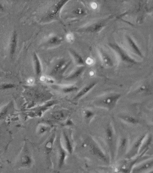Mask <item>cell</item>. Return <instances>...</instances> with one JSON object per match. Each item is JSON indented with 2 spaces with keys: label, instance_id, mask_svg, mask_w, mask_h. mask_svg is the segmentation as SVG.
I'll use <instances>...</instances> for the list:
<instances>
[{
  "label": "cell",
  "instance_id": "f1b7e54d",
  "mask_svg": "<svg viewBox=\"0 0 153 173\" xmlns=\"http://www.w3.org/2000/svg\"><path fill=\"white\" fill-rule=\"evenodd\" d=\"M94 114L92 111H90V110H86L85 112V117L86 119H89L90 118L92 117L93 116Z\"/></svg>",
  "mask_w": 153,
  "mask_h": 173
},
{
  "label": "cell",
  "instance_id": "52a82bcc",
  "mask_svg": "<svg viewBox=\"0 0 153 173\" xmlns=\"http://www.w3.org/2000/svg\"><path fill=\"white\" fill-rule=\"evenodd\" d=\"M96 84H97V83L96 82H92V83H90L89 85H87L84 87L81 91L78 93V94L75 96V99H79L81 97H82L84 95H85L89 92L90 91V90L94 87V86L96 85Z\"/></svg>",
  "mask_w": 153,
  "mask_h": 173
},
{
  "label": "cell",
  "instance_id": "3957f363",
  "mask_svg": "<svg viewBox=\"0 0 153 173\" xmlns=\"http://www.w3.org/2000/svg\"><path fill=\"white\" fill-rule=\"evenodd\" d=\"M17 34L16 31H14L12 34L9 42V52L10 57L14 56L17 46Z\"/></svg>",
  "mask_w": 153,
  "mask_h": 173
},
{
  "label": "cell",
  "instance_id": "8992f818",
  "mask_svg": "<svg viewBox=\"0 0 153 173\" xmlns=\"http://www.w3.org/2000/svg\"><path fill=\"white\" fill-rule=\"evenodd\" d=\"M58 153H59V159H58V167L62 168L65 162L66 157V152L62 146L60 142L58 144Z\"/></svg>",
  "mask_w": 153,
  "mask_h": 173
},
{
  "label": "cell",
  "instance_id": "e0dca14e",
  "mask_svg": "<svg viewBox=\"0 0 153 173\" xmlns=\"http://www.w3.org/2000/svg\"><path fill=\"white\" fill-rule=\"evenodd\" d=\"M121 118L126 122L132 124H137L138 123L139 121L135 117L131 115H123L121 116Z\"/></svg>",
  "mask_w": 153,
  "mask_h": 173
},
{
  "label": "cell",
  "instance_id": "4316f807",
  "mask_svg": "<svg viewBox=\"0 0 153 173\" xmlns=\"http://www.w3.org/2000/svg\"><path fill=\"white\" fill-rule=\"evenodd\" d=\"M54 118H55L57 120H62L65 117V115H64V113L63 112H57L56 113H55Z\"/></svg>",
  "mask_w": 153,
  "mask_h": 173
},
{
  "label": "cell",
  "instance_id": "ba28073f",
  "mask_svg": "<svg viewBox=\"0 0 153 173\" xmlns=\"http://www.w3.org/2000/svg\"><path fill=\"white\" fill-rule=\"evenodd\" d=\"M106 133V138L107 139V142H108V145L109 146L110 151L111 152H113V132L111 127L109 126H107Z\"/></svg>",
  "mask_w": 153,
  "mask_h": 173
},
{
  "label": "cell",
  "instance_id": "d6986e66",
  "mask_svg": "<svg viewBox=\"0 0 153 173\" xmlns=\"http://www.w3.org/2000/svg\"><path fill=\"white\" fill-rule=\"evenodd\" d=\"M103 24L102 23H96L89 27L87 29V30L89 32H90L91 33H95V32L99 31L103 28Z\"/></svg>",
  "mask_w": 153,
  "mask_h": 173
},
{
  "label": "cell",
  "instance_id": "30bf717a",
  "mask_svg": "<svg viewBox=\"0 0 153 173\" xmlns=\"http://www.w3.org/2000/svg\"><path fill=\"white\" fill-rule=\"evenodd\" d=\"M100 53L104 64L107 67H112L113 65V61L110 56L102 49L100 50Z\"/></svg>",
  "mask_w": 153,
  "mask_h": 173
},
{
  "label": "cell",
  "instance_id": "ac0fdd59",
  "mask_svg": "<svg viewBox=\"0 0 153 173\" xmlns=\"http://www.w3.org/2000/svg\"><path fill=\"white\" fill-rule=\"evenodd\" d=\"M70 52L71 53L73 57L74 58L75 62L77 63V65H81L84 64L83 59L74 50L71 49H70Z\"/></svg>",
  "mask_w": 153,
  "mask_h": 173
},
{
  "label": "cell",
  "instance_id": "6da1fadb",
  "mask_svg": "<svg viewBox=\"0 0 153 173\" xmlns=\"http://www.w3.org/2000/svg\"><path fill=\"white\" fill-rule=\"evenodd\" d=\"M120 96V94H110L101 99L100 104L103 106L109 109H112L116 105Z\"/></svg>",
  "mask_w": 153,
  "mask_h": 173
},
{
  "label": "cell",
  "instance_id": "2e32d148",
  "mask_svg": "<svg viewBox=\"0 0 153 173\" xmlns=\"http://www.w3.org/2000/svg\"><path fill=\"white\" fill-rule=\"evenodd\" d=\"M63 137H64V142H65V146L68 152L70 154H71L72 153L73 148L71 142L69 138L68 137V135L65 132L63 133Z\"/></svg>",
  "mask_w": 153,
  "mask_h": 173
},
{
  "label": "cell",
  "instance_id": "7c38bea8",
  "mask_svg": "<svg viewBox=\"0 0 153 173\" xmlns=\"http://www.w3.org/2000/svg\"><path fill=\"white\" fill-rule=\"evenodd\" d=\"M152 165L153 161L152 160L151 162L149 161L147 163H144L139 166H137L134 170H133L132 173H139L147 169H149L150 167H152Z\"/></svg>",
  "mask_w": 153,
  "mask_h": 173
},
{
  "label": "cell",
  "instance_id": "277c9868",
  "mask_svg": "<svg viewBox=\"0 0 153 173\" xmlns=\"http://www.w3.org/2000/svg\"><path fill=\"white\" fill-rule=\"evenodd\" d=\"M33 57L36 75L37 77H40L42 74V67L40 60L36 53H34Z\"/></svg>",
  "mask_w": 153,
  "mask_h": 173
},
{
  "label": "cell",
  "instance_id": "8fae6325",
  "mask_svg": "<svg viewBox=\"0 0 153 173\" xmlns=\"http://www.w3.org/2000/svg\"><path fill=\"white\" fill-rule=\"evenodd\" d=\"M67 1H58L56 4L54 5V6L53 9V11L52 13H51L50 15V17H53L54 16L57 15L59 13L60 10H61V8L63 5H65V3L67 2Z\"/></svg>",
  "mask_w": 153,
  "mask_h": 173
},
{
  "label": "cell",
  "instance_id": "ffe728a7",
  "mask_svg": "<svg viewBox=\"0 0 153 173\" xmlns=\"http://www.w3.org/2000/svg\"><path fill=\"white\" fill-rule=\"evenodd\" d=\"M11 104H9L0 109V120L4 118L5 116H6V115L8 114L9 108L11 107Z\"/></svg>",
  "mask_w": 153,
  "mask_h": 173
},
{
  "label": "cell",
  "instance_id": "5bb4252c",
  "mask_svg": "<svg viewBox=\"0 0 153 173\" xmlns=\"http://www.w3.org/2000/svg\"><path fill=\"white\" fill-rule=\"evenodd\" d=\"M33 163V160L29 155L26 154L23 155L21 160V165L23 167H29Z\"/></svg>",
  "mask_w": 153,
  "mask_h": 173
},
{
  "label": "cell",
  "instance_id": "4fadbf2b",
  "mask_svg": "<svg viewBox=\"0 0 153 173\" xmlns=\"http://www.w3.org/2000/svg\"><path fill=\"white\" fill-rule=\"evenodd\" d=\"M92 149V151H93L94 154L99 158L100 159L104 161H107L106 157L98 146L93 145Z\"/></svg>",
  "mask_w": 153,
  "mask_h": 173
},
{
  "label": "cell",
  "instance_id": "d4e9b609",
  "mask_svg": "<svg viewBox=\"0 0 153 173\" xmlns=\"http://www.w3.org/2000/svg\"><path fill=\"white\" fill-rule=\"evenodd\" d=\"M78 89V88L75 87H70L68 88H64L63 89V92L64 93H67L69 92H72L75 91Z\"/></svg>",
  "mask_w": 153,
  "mask_h": 173
},
{
  "label": "cell",
  "instance_id": "484cf974",
  "mask_svg": "<svg viewBox=\"0 0 153 173\" xmlns=\"http://www.w3.org/2000/svg\"><path fill=\"white\" fill-rule=\"evenodd\" d=\"M15 85L13 84H3L0 85V90H1L7 89L12 88H14Z\"/></svg>",
  "mask_w": 153,
  "mask_h": 173
},
{
  "label": "cell",
  "instance_id": "cb8c5ba5",
  "mask_svg": "<svg viewBox=\"0 0 153 173\" xmlns=\"http://www.w3.org/2000/svg\"><path fill=\"white\" fill-rule=\"evenodd\" d=\"M54 142V137H51L50 139L47 142L46 145H45V148H46V151H50L52 148L53 144Z\"/></svg>",
  "mask_w": 153,
  "mask_h": 173
},
{
  "label": "cell",
  "instance_id": "9a60e30c",
  "mask_svg": "<svg viewBox=\"0 0 153 173\" xmlns=\"http://www.w3.org/2000/svg\"><path fill=\"white\" fill-rule=\"evenodd\" d=\"M127 41L128 43H129V45H130L131 48L134 50L135 52H136V53L139 56H140L142 57V55L141 54V52H140L139 48L137 47V45L135 44L133 39L128 36H127Z\"/></svg>",
  "mask_w": 153,
  "mask_h": 173
},
{
  "label": "cell",
  "instance_id": "7402d4cb",
  "mask_svg": "<svg viewBox=\"0 0 153 173\" xmlns=\"http://www.w3.org/2000/svg\"><path fill=\"white\" fill-rule=\"evenodd\" d=\"M61 42V40L57 37L54 36L49 39L48 43L50 45H55L59 44Z\"/></svg>",
  "mask_w": 153,
  "mask_h": 173
},
{
  "label": "cell",
  "instance_id": "603a6c76",
  "mask_svg": "<svg viewBox=\"0 0 153 173\" xmlns=\"http://www.w3.org/2000/svg\"><path fill=\"white\" fill-rule=\"evenodd\" d=\"M127 140L126 138H123L121 139L120 140V148H119L120 153L121 151H124L125 150V148H126L127 146Z\"/></svg>",
  "mask_w": 153,
  "mask_h": 173
},
{
  "label": "cell",
  "instance_id": "83f0119b",
  "mask_svg": "<svg viewBox=\"0 0 153 173\" xmlns=\"http://www.w3.org/2000/svg\"><path fill=\"white\" fill-rule=\"evenodd\" d=\"M48 130V127L46 126L41 125L39 127L38 129V132L40 134H44Z\"/></svg>",
  "mask_w": 153,
  "mask_h": 173
},
{
  "label": "cell",
  "instance_id": "44dd1931",
  "mask_svg": "<svg viewBox=\"0 0 153 173\" xmlns=\"http://www.w3.org/2000/svg\"><path fill=\"white\" fill-rule=\"evenodd\" d=\"M84 69H85V68H84V67H81L79 68L78 70L75 71L71 75L67 77L66 79H67V80H72L73 79H75V78H76V77H78V76L83 72Z\"/></svg>",
  "mask_w": 153,
  "mask_h": 173
},
{
  "label": "cell",
  "instance_id": "f546056e",
  "mask_svg": "<svg viewBox=\"0 0 153 173\" xmlns=\"http://www.w3.org/2000/svg\"><path fill=\"white\" fill-rule=\"evenodd\" d=\"M0 9H3L2 5L1 3H0Z\"/></svg>",
  "mask_w": 153,
  "mask_h": 173
},
{
  "label": "cell",
  "instance_id": "5b68a950",
  "mask_svg": "<svg viewBox=\"0 0 153 173\" xmlns=\"http://www.w3.org/2000/svg\"><path fill=\"white\" fill-rule=\"evenodd\" d=\"M66 61L64 59L60 60L57 64L55 66L53 70L52 71L51 75H55L57 73L62 74L63 73V70L67 68V66L65 65Z\"/></svg>",
  "mask_w": 153,
  "mask_h": 173
},
{
  "label": "cell",
  "instance_id": "9c48e42d",
  "mask_svg": "<svg viewBox=\"0 0 153 173\" xmlns=\"http://www.w3.org/2000/svg\"><path fill=\"white\" fill-rule=\"evenodd\" d=\"M144 139V136H142V137H140L136 142L134 145L133 146V148H132L131 151H130V153H129L128 156L132 157V156H134L135 155H136L140 147H141V146L142 144V142H143Z\"/></svg>",
  "mask_w": 153,
  "mask_h": 173
},
{
  "label": "cell",
  "instance_id": "7a4b0ae2",
  "mask_svg": "<svg viewBox=\"0 0 153 173\" xmlns=\"http://www.w3.org/2000/svg\"><path fill=\"white\" fill-rule=\"evenodd\" d=\"M110 46L111 48H113L117 53L119 54V55L120 56V57L123 61L127 62V63H132V64L136 63V61L134 60L133 59L131 58V57H129L128 55L126 53L124 52V51L122 50V49L120 48L117 44H110Z\"/></svg>",
  "mask_w": 153,
  "mask_h": 173
}]
</instances>
